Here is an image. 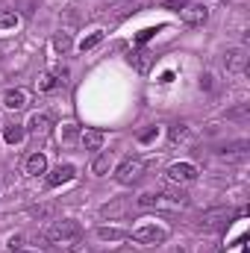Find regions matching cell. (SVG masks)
I'll use <instances>...</instances> for the list:
<instances>
[{
  "instance_id": "obj_1",
  "label": "cell",
  "mask_w": 250,
  "mask_h": 253,
  "mask_svg": "<svg viewBox=\"0 0 250 253\" xmlns=\"http://www.w3.org/2000/svg\"><path fill=\"white\" fill-rule=\"evenodd\" d=\"M141 209H159V212H183L188 206V194L183 189H165L156 194H141L138 197Z\"/></svg>"
},
{
  "instance_id": "obj_2",
  "label": "cell",
  "mask_w": 250,
  "mask_h": 253,
  "mask_svg": "<svg viewBox=\"0 0 250 253\" xmlns=\"http://www.w3.org/2000/svg\"><path fill=\"white\" fill-rule=\"evenodd\" d=\"M80 236H83V227H80V221H74V218L53 221V224L47 227V233H44V239H47V242H53V245H68V242H77Z\"/></svg>"
},
{
  "instance_id": "obj_3",
  "label": "cell",
  "mask_w": 250,
  "mask_h": 253,
  "mask_svg": "<svg viewBox=\"0 0 250 253\" xmlns=\"http://www.w3.org/2000/svg\"><path fill=\"white\" fill-rule=\"evenodd\" d=\"M233 215H236V212H233L230 206H215V209H206V212L197 215V227L206 230V233H209V230H221V227H227V224L233 221Z\"/></svg>"
},
{
  "instance_id": "obj_4",
  "label": "cell",
  "mask_w": 250,
  "mask_h": 253,
  "mask_svg": "<svg viewBox=\"0 0 250 253\" xmlns=\"http://www.w3.org/2000/svg\"><path fill=\"white\" fill-rule=\"evenodd\" d=\"M144 171H147L144 159H124V162L118 165V171H115V180H118L121 186H132V183H138V180L144 177Z\"/></svg>"
},
{
  "instance_id": "obj_5",
  "label": "cell",
  "mask_w": 250,
  "mask_h": 253,
  "mask_svg": "<svg viewBox=\"0 0 250 253\" xmlns=\"http://www.w3.org/2000/svg\"><path fill=\"white\" fill-rule=\"evenodd\" d=\"M129 239H135L138 245H162V242H168V230L156 227V224H141L129 233Z\"/></svg>"
},
{
  "instance_id": "obj_6",
  "label": "cell",
  "mask_w": 250,
  "mask_h": 253,
  "mask_svg": "<svg viewBox=\"0 0 250 253\" xmlns=\"http://www.w3.org/2000/svg\"><path fill=\"white\" fill-rule=\"evenodd\" d=\"M168 180L171 183H194L197 180V168L191 162H174L168 168Z\"/></svg>"
},
{
  "instance_id": "obj_7",
  "label": "cell",
  "mask_w": 250,
  "mask_h": 253,
  "mask_svg": "<svg viewBox=\"0 0 250 253\" xmlns=\"http://www.w3.org/2000/svg\"><path fill=\"white\" fill-rule=\"evenodd\" d=\"M180 12H183V24L186 27H203L206 18H209V9L206 6H197V3H188L186 9H180Z\"/></svg>"
},
{
  "instance_id": "obj_8",
  "label": "cell",
  "mask_w": 250,
  "mask_h": 253,
  "mask_svg": "<svg viewBox=\"0 0 250 253\" xmlns=\"http://www.w3.org/2000/svg\"><path fill=\"white\" fill-rule=\"evenodd\" d=\"M27 103H30V94H27L24 88H9V91L3 94V106H6V109H12V112L27 109Z\"/></svg>"
},
{
  "instance_id": "obj_9",
  "label": "cell",
  "mask_w": 250,
  "mask_h": 253,
  "mask_svg": "<svg viewBox=\"0 0 250 253\" xmlns=\"http://www.w3.org/2000/svg\"><path fill=\"white\" fill-rule=\"evenodd\" d=\"M227 71L230 74H245V68H248V50L245 47H236V50H227Z\"/></svg>"
},
{
  "instance_id": "obj_10",
  "label": "cell",
  "mask_w": 250,
  "mask_h": 253,
  "mask_svg": "<svg viewBox=\"0 0 250 253\" xmlns=\"http://www.w3.org/2000/svg\"><path fill=\"white\" fill-rule=\"evenodd\" d=\"M74 177H77V168H74V165H59L56 171H50V174H47V186H50V189H56V186L71 183Z\"/></svg>"
},
{
  "instance_id": "obj_11",
  "label": "cell",
  "mask_w": 250,
  "mask_h": 253,
  "mask_svg": "<svg viewBox=\"0 0 250 253\" xmlns=\"http://www.w3.org/2000/svg\"><path fill=\"white\" fill-rule=\"evenodd\" d=\"M103 141H106V135H103L100 129H85V132H83V144H85V150H91V153L103 150Z\"/></svg>"
},
{
  "instance_id": "obj_12",
  "label": "cell",
  "mask_w": 250,
  "mask_h": 253,
  "mask_svg": "<svg viewBox=\"0 0 250 253\" xmlns=\"http://www.w3.org/2000/svg\"><path fill=\"white\" fill-rule=\"evenodd\" d=\"M27 174L30 177H39V174H44L47 171V156L44 153H33V156H27Z\"/></svg>"
},
{
  "instance_id": "obj_13",
  "label": "cell",
  "mask_w": 250,
  "mask_h": 253,
  "mask_svg": "<svg viewBox=\"0 0 250 253\" xmlns=\"http://www.w3.org/2000/svg\"><path fill=\"white\" fill-rule=\"evenodd\" d=\"M97 239L100 242H126L129 233L126 230H118V227H97Z\"/></svg>"
},
{
  "instance_id": "obj_14",
  "label": "cell",
  "mask_w": 250,
  "mask_h": 253,
  "mask_svg": "<svg viewBox=\"0 0 250 253\" xmlns=\"http://www.w3.org/2000/svg\"><path fill=\"white\" fill-rule=\"evenodd\" d=\"M109 168H112V153H97V156H94V162H91V174L106 177V174H109Z\"/></svg>"
},
{
  "instance_id": "obj_15",
  "label": "cell",
  "mask_w": 250,
  "mask_h": 253,
  "mask_svg": "<svg viewBox=\"0 0 250 253\" xmlns=\"http://www.w3.org/2000/svg\"><path fill=\"white\" fill-rule=\"evenodd\" d=\"M24 135H27V126H21V124L3 126V141H6V144H21Z\"/></svg>"
},
{
  "instance_id": "obj_16",
  "label": "cell",
  "mask_w": 250,
  "mask_h": 253,
  "mask_svg": "<svg viewBox=\"0 0 250 253\" xmlns=\"http://www.w3.org/2000/svg\"><path fill=\"white\" fill-rule=\"evenodd\" d=\"M27 129H30V132H39V135H44V132L50 129V118H47L44 112H36V115L30 118V124H27Z\"/></svg>"
},
{
  "instance_id": "obj_17",
  "label": "cell",
  "mask_w": 250,
  "mask_h": 253,
  "mask_svg": "<svg viewBox=\"0 0 250 253\" xmlns=\"http://www.w3.org/2000/svg\"><path fill=\"white\" fill-rule=\"evenodd\" d=\"M100 42H103V30H94V33L83 36V42H80V50H83V53H85V50H94Z\"/></svg>"
},
{
  "instance_id": "obj_18",
  "label": "cell",
  "mask_w": 250,
  "mask_h": 253,
  "mask_svg": "<svg viewBox=\"0 0 250 253\" xmlns=\"http://www.w3.org/2000/svg\"><path fill=\"white\" fill-rule=\"evenodd\" d=\"M245 150H248V141H236V144L224 147V150H221V156H224V159H242V156H245Z\"/></svg>"
},
{
  "instance_id": "obj_19",
  "label": "cell",
  "mask_w": 250,
  "mask_h": 253,
  "mask_svg": "<svg viewBox=\"0 0 250 253\" xmlns=\"http://www.w3.org/2000/svg\"><path fill=\"white\" fill-rule=\"evenodd\" d=\"M18 24H21L18 12H12V9H3V12H0V30H15Z\"/></svg>"
},
{
  "instance_id": "obj_20",
  "label": "cell",
  "mask_w": 250,
  "mask_h": 253,
  "mask_svg": "<svg viewBox=\"0 0 250 253\" xmlns=\"http://www.w3.org/2000/svg\"><path fill=\"white\" fill-rule=\"evenodd\" d=\"M56 85H59L56 74H42V77H39V91H53Z\"/></svg>"
},
{
  "instance_id": "obj_21",
  "label": "cell",
  "mask_w": 250,
  "mask_h": 253,
  "mask_svg": "<svg viewBox=\"0 0 250 253\" xmlns=\"http://www.w3.org/2000/svg\"><path fill=\"white\" fill-rule=\"evenodd\" d=\"M53 47H56L59 53H68V50H71V36H68V33H56V36H53Z\"/></svg>"
},
{
  "instance_id": "obj_22",
  "label": "cell",
  "mask_w": 250,
  "mask_h": 253,
  "mask_svg": "<svg viewBox=\"0 0 250 253\" xmlns=\"http://www.w3.org/2000/svg\"><path fill=\"white\" fill-rule=\"evenodd\" d=\"M30 212H33V218L44 221V218H50V215H53V203H42V206H33Z\"/></svg>"
},
{
  "instance_id": "obj_23",
  "label": "cell",
  "mask_w": 250,
  "mask_h": 253,
  "mask_svg": "<svg viewBox=\"0 0 250 253\" xmlns=\"http://www.w3.org/2000/svg\"><path fill=\"white\" fill-rule=\"evenodd\" d=\"M168 138H171V141H183V138H188V126L186 124H174L171 129H168Z\"/></svg>"
},
{
  "instance_id": "obj_24",
  "label": "cell",
  "mask_w": 250,
  "mask_h": 253,
  "mask_svg": "<svg viewBox=\"0 0 250 253\" xmlns=\"http://www.w3.org/2000/svg\"><path fill=\"white\" fill-rule=\"evenodd\" d=\"M132 62H135V68H138V71H141V74H144V71H147V68H150V62H153V59H150V53H144V50H138V53H135V59H132Z\"/></svg>"
},
{
  "instance_id": "obj_25",
  "label": "cell",
  "mask_w": 250,
  "mask_h": 253,
  "mask_svg": "<svg viewBox=\"0 0 250 253\" xmlns=\"http://www.w3.org/2000/svg\"><path fill=\"white\" fill-rule=\"evenodd\" d=\"M71 141H77V126H74V124H65V129H62V144H71Z\"/></svg>"
},
{
  "instance_id": "obj_26",
  "label": "cell",
  "mask_w": 250,
  "mask_h": 253,
  "mask_svg": "<svg viewBox=\"0 0 250 253\" xmlns=\"http://www.w3.org/2000/svg\"><path fill=\"white\" fill-rule=\"evenodd\" d=\"M71 253H100L97 248H91V245H83V242H77L74 248H71Z\"/></svg>"
},
{
  "instance_id": "obj_27",
  "label": "cell",
  "mask_w": 250,
  "mask_h": 253,
  "mask_svg": "<svg viewBox=\"0 0 250 253\" xmlns=\"http://www.w3.org/2000/svg\"><path fill=\"white\" fill-rule=\"evenodd\" d=\"M153 36H156V30H141V33L135 36V42H138V44H144V42H150Z\"/></svg>"
},
{
  "instance_id": "obj_28",
  "label": "cell",
  "mask_w": 250,
  "mask_h": 253,
  "mask_svg": "<svg viewBox=\"0 0 250 253\" xmlns=\"http://www.w3.org/2000/svg\"><path fill=\"white\" fill-rule=\"evenodd\" d=\"M165 6H168V9H186L188 0H165Z\"/></svg>"
},
{
  "instance_id": "obj_29",
  "label": "cell",
  "mask_w": 250,
  "mask_h": 253,
  "mask_svg": "<svg viewBox=\"0 0 250 253\" xmlns=\"http://www.w3.org/2000/svg\"><path fill=\"white\" fill-rule=\"evenodd\" d=\"M153 138H156V126H153V129H147V132H141V135H138V141H153Z\"/></svg>"
},
{
  "instance_id": "obj_30",
  "label": "cell",
  "mask_w": 250,
  "mask_h": 253,
  "mask_svg": "<svg viewBox=\"0 0 250 253\" xmlns=\"http://www.w3.org/2000/svg\"><path fill=\"white\" fill-rule=\"evenodd\" d=\"M230 118H248V106H242V109H233V112H230Z\"/></svg>"
},
{
  "instance_id": "obj_31",
  "label": "cell",
  "mask_w": 250,
  "mask_h": 253,
  "mask_svg": "<svg viewBox=\"0 0 250 253\" xmlns=\"http://www.w3.org/2000/svg\"><path fill=\"white\" fill-rule=\"evenodd\" d=\"M15 253H27V251H15Z\"/></svg>"
},
{
  "instance_id": "obj_32",
  "label": "cell",
  "mask_w": 250,
  "mask_h": 253,
  "mask_svg": "<svg viewBox=\"0 0 250 253\" xmlns=\"http://www.w3.org/2000/svg\"><path fill=\"white\" fill-rule=\"evenodd\" d=\"M126 253H132V251H126Z\"/></svg>"
},
{
  "instance_id": "obj_33",
  "label": "cell",
  "mask_w": 250,
  "mask_h": 253,
  "mask_svg": "<svg viewBox=\"0 0 250 253\" xmlns=\"http://www.w3.org/2000/svg\"><path fill=\"white\" fill-rule=\"evenodd\" d=\"M0 124H3V121H0Z\"/></svg>"
}]
</instances>
